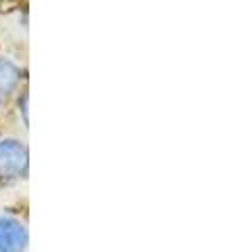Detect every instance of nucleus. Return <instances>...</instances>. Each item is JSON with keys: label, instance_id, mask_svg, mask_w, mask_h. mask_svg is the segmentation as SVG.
Here are the masks:
<instances>
[{"label": "nucleus", "instance_id": "20e7f679", "mask_svg": "<svg viewBox=\"0 0 239 252\" xmlns=\"http://www.w3.org/2000/svg\"><path fill=\"white\" fill-rule=\"evenodd\" d=\"M19 107L23 112V122L28 124V94H23V105H19Z\"/></svg>", "mask_w": 239, "mask_h": 252}, {"label": "nucleus", "instance_id": "7ed1b4c3", "mask_svg": "<svg viewBox=\"0 0 239 252\" xmlns=\"http://www.w3.org/2000/svg\"><path fill=\"white\" fill-rule=\"evenodd\" d=\"M21 84V67L11 59H0V105L9 101Z\"/></svg>", "mask_w": 239, "mask_h": 252}, {"label": "nucleus", "instance_id": "f03ea898", "mask_svg": "<svg viewBox=\"0 0 239 252\" xmlns=\"http://www.w3.org/2000/svg\"><path fill=\"white\" fill-rule=\"evenodd\" d=\"M28 229L17 219L0 215V252H26Z\"/></svg>", "mask_w": 239, "mask_h": 252}, {"label": "nucleus", "instance_id": "f257e3e1", "mask_svg": "<svg viewBox=\"0 0 239 252\" xmlns=\"http://www.w3.org/2000/svg\"><path fill=\"white\" fill-rule=\"evenodd\" d=\"M30 154L17 139L0 141V181H17L28 175Z\"/></svg>", "mask_w": 239, "mask_h": 252}]
</instances>
